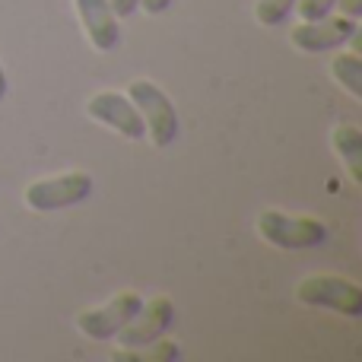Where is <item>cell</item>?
<instances>
[{"mask_svg":"<svg viewBox=\"0 0 362 362\" xmlns=\"http://www.w3.org/2000/svg\"><path fill=\"white\" fill-rule=\"evenodd\" d=\"M127 95L137 105L140 118L146 124V137L156 146H172L178 137V112L172 105V99L156 86L153 80H134L127 86Z\"/></svg>","mask_w":362,"mask_h":362,"instance_id":"3","label":"cell"},{"mask_svg":"<svg viewBox=\"0 0 362 362\" xmlns=\"http://www.w3.org/2000/svg\"><path fill=\"white\" fill-rule=\"evenodd\" d=\"M6 89H10V83H6V70L0 64V102H6Z\"/></svg>","mask_w":362,"mask_h":362,"instance_id":"17","label":"cell"},{"mask_svg":"<svg viewBox=\"0 0 362 362\" xmlns=\"http://www.w3.org/2000/svg\"><path fill=\"white\" fill-rule=\"evenodd\" d=\"M112 4V10H115V16H134V13L140 10V0H108Z\"/></svg>","mask_w":362,"mask_h":362,"instance_id":"14","label":"cell"},{"mask_svg":"<svg viewBox=\"0 0 362 362\" xmlns=\"http://www.w3.org/2000/svg\"><path fill=\"white\" fill-rule=\"evenodd\" d=\"M86 115L95 121V124L112 127V131H118L121 137H127V140H144L146 137V124H144L137 105L131 102L127 93H115V89L95 93L93 99L86 102Z\"/></svg>","mask_w":362,"mask_h":362,"instance_id":"8","label":"cell"},{"mask_svg":"<svg viewBox=\"0 0 362 362\" xmlns=\"http://www.w3.org/2000/svg\"><path fill=\"white\" fill-rule=\"evenodd\" d=\"M140 302H144L140 293H131V289H127V293H118V296H112L105 305L86 308V312L76 318V327H80L89 340H99V344L115 340L121 327L134 318V312L140 308Z\"/></svg>","mask_w":362,"mask_h":362,"instance_id":"7","label":"cell"},{"mask_svg":"<svg viewBox=\"0 0 362 362\" xmlns=\"http://www.w3.org/2000/svg\"><path fill=\"white\" fill-rule=\"evenodd\" d=\"M337 10H340V16L359 19V0H337Z\"/></svg>","mask_w":362,"mask_h":362,"instance_id":"16","label":"cell"},{"mask_svg":"<svg viewBox=\"0 0 362 362\" xmlns=\"http://www.w3.org/2000/svg\"><path fill=\"white\" fill-rule=\"evenodd\" d=\"M359 32V23L350 16H321V19H302L293 32L289 42L305 54H325V51H337Z\"/></svg>","mask_w":362,"mask_h":362,"instance_id":"6","label":"cell"},{"mask_svg":"<svg viewBox=\"0 0 362 362\" xmlns=\"http://www.w3.org/2000/svg\"><path fill=\"white\" fill-rule=\"evenodd\" d=\"M80 25L95 51H115L121 42V25L108 0H74Z\"/></svg>","mask_w":362,"mask_h":362,"instance_id":"9","label":"cell"},{"mask_svg":"<svg viewBox=\"0 0 362 362\" xmlns=\"http://www.w3.org/2000/svg\"><path fill=\"white\" fill-rule=\"evenodd\" d=\"M296 299L302 305L327 308V312H337L344 318H359L362 315V286L353 283L350 276H334V274L305 276L296 286Z\"/></svg>","mask_w":362,"mask_h":362,"instance_id":"2","label":"cell"},{"mask_svg":"<svg viewBox=\"0 0 362 362\" xmlns=\"http://www.w3.org/2000/svg\"><path fill=\"white\" fill-rule=\"evenodd\" d=\"M93 194V178L86 172H67L54 178H38L25 187V206L35 213H57L89 200Z\"/></svg>","mask_w":362,"mask_h":362,"instance_id":"4","label":"cell"},{"mask_svg":"<svg viewBox=\"0 0 362 362\" xmlns=\"http://www.w3.org/2000/svg\"><path fill=\"white\" fill-rule=\"evenodd\" d=\"M172 4H175V0H140V10L150 13V16H159V13H165Z\"/></svg>","mask_w":362,"mask_h":362,"instance_id":"15","label":"cell"},{"mask_svg":"<svg viewBox=\"0 0 362 362\" xmlns=\"http://www.w3.org/2000/svg\"><path fill=\"white\" fill-rule=\"evenodd\" d=\"M334 6H337V0H296V10L302 19H321L334 13Z\"/></svg>","mask_w":362,"mask_h":362,"instance_id":"13","label":"cell"},{"mask_svg":"<svg viewBox=\"0 0 362 362\" xmlns=\"http://www.w3.org/2000/svg\"><path fill=\"white\" fill-rule=\"evenodd\" d=\"M257 235L283 251H308L327 245L331 229L318 216H289L283 210H264L257 216Z\"/></svg>","mask_w":362,"mask_h":362,"instance_id":"1","label":"cell"},{"mask_svg":"<svg viewBox=\"0 0 362 362\" xmlns=\"http://www.w3.org/2000/svg\"><path fill=\"white\" fill-rule=\"evenodd\" d=\"M331 76L353 95V99L362 95V57L356 54V51H344V54L334 57Z\"/></svg>","mask_w":362,"mask_h":362,"instance_id":"11","label":"cell"},{"mask_svg":"<svg viewBox=\"0 0 362 362\" xmlns=\"http://www.w3.org/2000/svg\"><path fill=\"white\" fill-rule=\"evenodd\" d=\"M296 10V0H257L255 6V16L261 25H283L286 23V16Z\"/></svg>","mask_w":362,"mask_h":362,"instance_id":"12","label":"cell"},{"mask_svg":"<svg viewBox=\"0 0 362 362\" xmlns=\"http://www.w3.org/2000/svg\"><path fill=\"white\" fill-rule=\"evenodd\" d=\"M172 325H175V302L169 296H156L150 302H140L134 318L121 327L115 340L121 344V350H144L159 337H165Z\"/></svg>","mask_w":362,"mask_h":362,"instance_id":"5","label":"cell"},{"mask_svg":"<svg viewBox=\"0 0 362 362\" xmlns=\"http://www.w3.org/2000/svg\"><path fill=\"white\" fill-rule=\"evenodd\" d=\"M334 153L340 156L346 175H350L356 185H362V131L356 124H337L331 134Z\"/></svg>","mask_w":362,"mask_h":362,"instance_id":"10","label":"cell"}]
</instances>
